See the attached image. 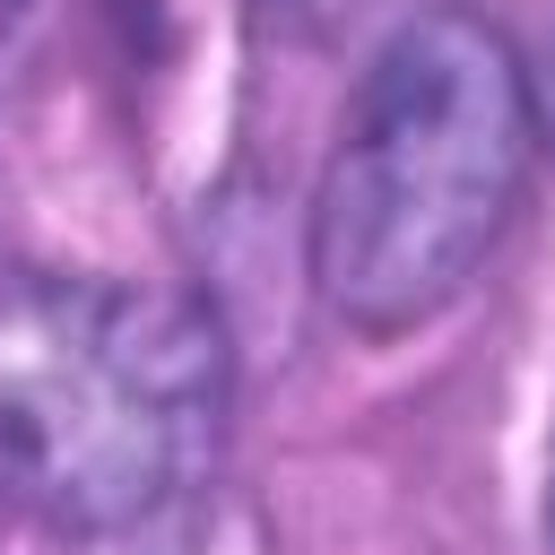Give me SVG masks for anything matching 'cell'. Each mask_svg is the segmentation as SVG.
I'll use <instances>...</instances> for the list:
<instances>
[{
	"instance_id": "cell-4",
	"label": "cell",
	"mask_w": 555,
	"mask_h": 555,
	"mask_svg": "<svg viewBox=\"0 0 555 555\" xmlns=\"http://www.w3.org/2000/svg\"><path fill=\"white\" fill-rule=\"evenodd\" d=\"M43 26H52V0H0V87H9V78L35 61Z\"/></svg>"
},
{
	"instance_id": "cell-1",
	"label": "cell",
	"mask_w": 555,
	"mask_h": 555,
	"mask_svg": "<svg viewBox=\"0 0 555 555\" xmlns=\"http://www.w3.org/2000/svg\"><path fill=\"white\" fill-rule=\"evenodd\" d=\"M538 173V95L520 52L468 17H408L347 95L312 191V286L364 330L399 338L468 295L512 234Z\"/></svg>"
},
{
	"instance_id": "cell-3",
	"label": "cell",
	"mask_w": 555,
	"mask_h": 555,
	"mask_svg": "<svg viewBox=\"0 0 555 555\" xmlns=\"http://www.w3.org/2000/svg\"><path fill=\"white\" fill-rule=\"evenodd\" d=\"M95 555H260V529H251V512H234L199 486L130 529H95Z\"/></svg>"
},
{
	"instance_id": "cell-2",
	"label": "cell",
	"mask_w": 555,
	"mask_h": 555,
	"mask_svg": "<svg viewBox=\"0 0 555 555\" xmlns=\"http://www.w3.org/2000/svg\"><path fill=\"white\" fill-rule=\"evenodd\" d=\"M225 330L139 278L0 269V503L95 538L208 486Z\"/></svg>"
},
{
	"instance_id": "cell-5",
	"label": "cell",
	"mask_w": 555,
	"mask_h": 555,
	"mask_svg": "<svg viewBox=\"0 0 555 555\" xmlns=\"http://www.w3.org/2000/svg\"><path fill=\"white\" fill-rule=\"evenodd\" d=\"M546 538H555V477H546Z\"/></svg>"
}]
</instances>
